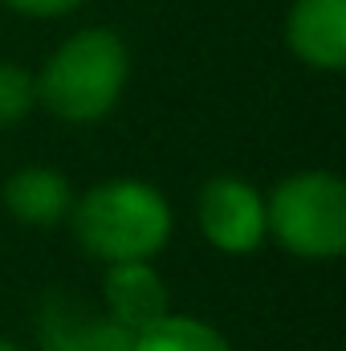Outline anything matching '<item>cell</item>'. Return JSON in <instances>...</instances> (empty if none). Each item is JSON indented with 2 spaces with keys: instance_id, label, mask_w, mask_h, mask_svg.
I'll return each mask as SVG.
<instances>
[{
  "instance_id": "1",
  "label": "cell",
  "mask_w": 346,
  "mask_h": 351,
  "mask_svg": "<svg viewBox=\"0 0 346 351\" xmlns=\"http://www.w3.org/2000/svg\"><path fill=\"white\" fill-rule=\"evenodd\" d=\"M66 225L74 241L102 265L151 262L172 241L175 213L155 184L135 176H114L74 196Z\"/></svg>"
},
{
  "instance_id": "2",
  "label": "cell",
  "mask_w": 346,
  "mask_h": 351,
  "mask_svg": "<svg viewBox=\"0 0 346 351\" xmlns=\"http://www.w3.org/2000/svg\"><path fill=\"white\" fill-rule=\"evenodd\" d=\"M33 82H37V106H45L62 123L86 127L118 106L131 82V49L114 29L90 25L70 33L41 62Z\"/></svg>"
},
{
  "instance_id": "3",
  "label": "cell",
  "mask_w": 346,
  "mask_h": 351,
  "mask_svg": "<svg viewBox=\"0 0 346 351\" xmlns=\"http://www.w3.org/2000/svg\"><path fill=\"white\" fill-rule=\"evenodd\" d=\"M265 237L302 262H334L346 250L343 176L310 168L277 180L265 196Z\"/></svg>"
},
{
  "instance_id": "4",
  "label": "cell",
  "mask_w": 346,
  "mask_h": 351,
  "mask_svg": "<svg viewBox=\"0 0 346 351\" xmlns=\"http://www.w3.org/2000/svg\"><path fill=\"white\" fill-rule=\"evenodd\" d=\"M196 225L220 254H253L265 241V192L241 176H212L196 200Z\"/></svg>"
},
{
  "instance_id": "5",
  "label": "cell",
  "mask_w": 346,
  "mask_h": 351,
  "mask_svg": "<svg viewBox=\"0 0 346 351\" xmlns=\"http://www.w3.org/2000/svg\"><path fill=\"white\" fill-rule=\"evenodd\" d=\"M131 339L106 311H90L70 294H49L37 315L41 351H131Z\"/></svg>"
},
{
  "instance_id": "6",
  "label": "cell",
  "mask_w": 346,
  "mask_h": 351,
  "mask_svg": "<svg viewBox=\"0 0 346 351\" xmlns=\"http://www.w3.org/2000/svg\"><path fill=\"white\" fill-rule=\"evenodd\" d=\"M285 45L302 66L338 74L346 66V0H293L285 12Z\"/></svg>"
},
{
  "instance_id": "7",
  "label": "cell",
  "mask_w": 346,
  "mask_h": 351,
  "mask_svg": "<svg viewBox=\"0 0 346 351\" xmlns=\"http://www.w3.org/2000/svg\"><path fill=\"white\" fill-rule=\"evenodd\" d=\"M102 311L127 327L131 335L151 327L155 319H163L172 311V294L163 274L151 262H118L106 265L102 274Z\"/></svg>"
},
{
  "instance_id": "8",
  "label": "cell",
  "mask_w": 346,
  "mask_h": 351,
  "mask_svg": "<svg viewBox=\"0 0 346 351\" xmlns=\"http://www.w3.org/2000/svg\"><path fill=\"white\" fill-rule=\"evenodd\" d=\"M74 184L57 168H16V172L4 180L0 188V200L8 208L12 221L29 225V229H53V225H66L70 208H74Z\"/></svg>"
},
{
  "instance_id": "9",
  "label": "cell",
  "mask_w": 346,
  "mask_h": 351,
  "mask_svg": "<svg viewBox=\"0 0 346 351\" xmlns=\"http://www.w3.org/2000/svg\"><path fill=\"white\" fill-rule=\"evenodd\" d=\"M131 351H232V343L196 315H163L151 327L135 331Z\"/></svg>"
},
{
  "instance_id": "10",
  "label": "cell",
  "mask_w": 346,
  "mask_h": 351,
  "mask_svg": "<svg viewBox=\"0 0 346 351\" xmlns=\"http://www.w3.org/2000/svg\"><path fill=\"white\" fill-rule=\"evenodd\" d=\"M33 106H37L33 70H25L16 62H0V131L16 127L21 119H29Z\"/></svg>"
},
{
  "instance_id": "11",
  "label": "cell",
  "mask_w": 346,
  "mask_h": 351,
  "mask_svg": "<svg viewBox=\"0 0 346 351\" xmlns=\"http://www.w3.org/2000/svg\"><path fill=\"white\" fill-rule=\"evenodd\" d=\"M0 4L16 16H29V21H57V16L78 12L86 0H0Z\"/></svg>"
},
{
  "instance_id": "12",
  "label": "cell",
  "mask_w": 346,
  "mask_h": 351,
  "mask_svg": "<svg viewBox=\"0 0 346 351\" xmlns=\"http://www.w3.org/2000/svg\"><path fill=\"white\" fill-rule=\"evenodd\" d=\"M0 351H25V348H21L16 339H4V335H0Z\"/></svg>"
}]
</instances>
